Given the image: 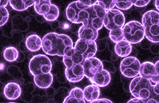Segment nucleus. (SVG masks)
I'll return each mask as SVG.
<instances>
[{"label":"nucleus","instance_id":"f257e3e1","mask_svg":"<svg viewBox=\"0 0 159 103\" xmlns=\"http://www.w3.org/2000/svg\"><path fill=\"white\" fill-rule=\"evenodd\" d=\"M66 17L72 23H81L82 26L78 30L80 39H86L96 41L98 37V31L89 28L90 6L85 5L79 0L70 3L66 8Z\"/></svg>","mask_w":159,"mask_h":103},{"label":"nucleus","instance_id":"f03ea898","mask_svg":"<svg viewBox=\"0 0 159 103\" xmlns=\"http://www.w3.org/2000/svg\"><path fill=\"white\" fill-rule=\"evenodd\" d=\"M72 48V39L67 34L52 32L46 34L42 39V50L50 56L63 57Z\"/></svg>","mask_w":159,"mask_h":103},{"label":"nucleus","instance_id":"7ed1b4c3","mask_svg":"<svg viewBox=\"0 0 159 103\" xmlns=\"http://www.w3.org/2000/svg\"><path fill=\"white\" fill-rule=\"evenodd\" d=\"M129 92L139 97L144 103H159V96L154 91V84L149 79L138 76L129 83Z\"/></svg>","mask_w":159,"mask_h":103},{"label":"nucleus","instance_id":"20e7f679","mask_svg":"<svg viewBox=\"0 0 159 103\" xmlns=\"http://www.w3.org/2000/svg\"><path fill=\"white\" fill-rule=\"evenodd\" d=\"M145 38L152 43H159V12L148 10L142 17Z\"/></svg>","mask_w":159,"mask_h":103},{"label":"nucleus","instance_id":"39448f33","mask_svg":"<svg viewBox=\"0 0 159 103\" xmlns=\"http://www.w3.org/2000/svg\"><path fill=\"white\" fill-rule=\"evenodd\" d=\"M122 32L125 40L132 45L140 43L145 37L144 26L138 21H130L125 23Z\"/></svg>","mask_w":159,"mask_h":103},{"label":"nucleus","instance_id":"423d86ee","mask_svg":"<svg viewBox=\"0 0 159 103\" xmlns=\"http://www.w3.org/2000/svg\"><path fill=\"white\" fill-rule=\"evenodd\" d=\"M28 69L33 76L43 73H50L52 70V60L46 55H35L30 59L28 64Z\"/></svg>","mask_w":159,"mask_h":103},{"label":"nucleus","instance_id":"0eeeda50","mask_svg":"<svg viewBox=\"0 0 159 103\" xmlns=\"http://www.w3.org/2000/svg\"><path fill=\"white\" fill-rule=\"evenodd\" d=\"M141 63L134 56H128L123 58L120 65V71L122 76L127 78H134L139 76Z\"/></svg>","mask_w":159,"mask_h":103},{"label":"nucleus","instance_id":"6e6552de","mask_svg":"<svg viewBox=\"0 0 159 103\" xmlns=\"http://www.w3.org/2000/svg\"><path fill=\"white\" fill-rule=\"evenodd\" d=\"M124 14L118 9H111L106 10V15L104 20V27L108 30H114L122 28L125 25Z\"/></svg>","mask_w":159,"mask_h":103},{"label":"nucleus","instance_id":"1a4fd4ad","mask_svg":"<svg viewBox=\"0 0 159 103\" xmlns=\"http://www.w3.org/2000/svg\"><path fill=\"white\" fill-rule=\"evenodd\" d=\"M74 48L83 55L86 59L94 57L98 52V46L96 41H88V40L80 39V38L75 41Z\"/></svg>","mask_w":159,"mask_h":103},{"label":"nucleus","instance_id":"9d476101","mask_svg":"<svg viewBox=\"0 0 159 103\" xmlns=\"http://www.w3.org/2000/svg\"><path fill=\"white\" fill-rule=\"evenodd\" d=\"M84 71H85V76L90 80L93 78L97 73L104 70V64L100 59L98 58L93 57V58H87L83 64Z\"/></svg>","mask_w":159,"mask_h":103},{"label":"nucleus","instance_id":"9b49d317","mask_svg":"<svg viewBox=\"0 0 159 103\" xmlns=\"http://www.w3.org/2000/svg\"><path fill=\"white\" fill-rule=\"evenodd\" d=\"M139 76L151 80L154 83L159 81V76L157 71L155 64L152 62L145 61L141 63Z\"/></svg>","mask_w":159,"mask_h":103},{"label":"nucleus","instance_id":"f8f14e48","mask_svg":"<svg viewBox=\"0 0 159 103\" xmlns=\"http://www.w3.org/2000/svg\"><path fill=\"white\" fill-rule=\"evenodd\" d=\"M86 58L80 52L76 51L75 48H72L69 50L63 57H62V63L65 66V68H69L73 65L84 64V61Z\"/></svg>","mask_w":159,"mask_h":103},{"label":"nucleus","instance_id":"ddd939ff","mask_svg":"<svg viewBox=\"0 0 159 103\" xmlns=\"http://www.w3.org/2000/svg\"><path fill=\"white\" fill-rule=\"evenodd\" d=\"M65 76L70 82H80L85 76L83 64L73 65L69 68H65Z\"/></svg>","mask_w":159,"mask_h":103},{"label":"nucleus","instance_id":"4468645a","mask_svg":"<svg viewBox=\"0 0 159 103\" xmlns=\"http://www.w3.org/2000/svg\"><path fill=\"white\" fill-rule=\"evenodd\" d=\"M150 2L151 0H115V7L120 10H127L132 6L145 7Z\"/></svg>","mask_w":159,"mask_h":103},{"label":"nucleus","instance_id":"2eb2a0df","mask_svg":"<svg viewBox=\"0 0 159 103\" xmlns=\"http://www.w3.org/2000/svg\"><path fill=\"white\" fill-rule=\"evenodd\" d=\"M4 95L8 100L18 99L21 95V86L16 82H8L4 89Z\"/></svg>","mask_w":159,"mask_h":103},{"label":"nucleus","instance_id":"dca6fc26","mask_svg":"<svg viewBox=\"0 0 159 103\" xmlns=\"http://www.w3.org/2000/svg\"><path fill=\"white\" fill-rule=\"evenodd\" d=\"M34 82L36 87L39 89H48L53 82V75L52 74V72H50V73H43V74L34 76Z\"/></svg>","mask_w":159,"mask_h":103},{"label":"nucleus","instance_id":"f3484780","mask_svg":"<svg viewBox=\"0 0 159 103\" xmlns=\"http://www.w3.org/2000/svg\"><path fill=\"white\" fill-rule=\"evenodd\" d=\"M83 91L84 97L87 102H94L100 97V87L94 83L86 86Z\"/></svg>","mask_w":159,"mask_h":103},{"label":"nucleus","instance_id":"a211bd4d","mask_svg":"<svg viewBox=\"0 0 159 103\" xmlns=\"http://www.w3.org/2000/svg\"><path fill=\"white\" fill-rule=\"evenodd\" d=\"M90 81L92 83L99 86L100 88L101 87H106L110 84L111 81V72H109L107 70L104 69L101 71L97 73L93 78H91Z\"/></svg>","mask_w":159,"mask_h":103},{"label":"nucleus","instance_id":"6ab92c4d","mask_svg":"<svg viewBox=\"0 0 159 103\" xmlns=\"http://www.w3.org/2000/svg\"><path fill=\"white\" fill-rule=\"evenodd\" d=\"M134 47H132V44L130 42H128L126 40L119 41L117 43H116L115 46V52L117 55L118 57L121 58H126L131 54L133 52Z\"/></svg>","mask_w":159,"mask_h":103},{"label":"nucleus","instance_id":"aec40b11","mask_svg":"<svg viewBox=\"0 0 159 103\" xmlns=\"http://www.w3.org/2000/svg\"><path fill=\"white\" fill-rule=\"evenodd\" d=\"M25 45L29 51L37 52L42 49V39L38 34H29L25 41Z\"/></svg>","mask_w":159,"mask_h":103},{"label":"nucleus","instance_id":"412c9836","mask_svg":"<svg viewBox=\"0 0 159 103\" xmlns=\"http://www.w3.org/2000/svg\"><path fill=\"white\" fill-rule=\"evenodd\" d=\"M72 101L80 103L86 102V100H85V97H84L83 89L78 88V87H75V88H74L69 91V94H68V96L63 101V102L68 103L72 102Z\"/></svg>","mask_w":159,"mask_h":103},{"label":"nucleus","instance_id":"4be33fe9","mask_svg":"<svg viewBox=\"0 0 159 103\" xmlns=\"http://www.w3.org/2000/svg\"><path fill=\"white\" fill-rule=\"evenodd\" d=\"M51 1L52 0H32L35 12L42 17L48 13L52 5Z\"/></svg>","mask_w":159,"mask_h":103},{"label":"nucleus","instance_id":"5701e85b","mask_svg":"<svg viewBox=\"0 0 159 103\" xmlns=\"http://www.w3.org/2000/svg\"><path fill=\"white\" fill-rule=\"evenodd\" d=\"M79 1L87 6H92L98 3L106 10H111L115 7V0H79Z\"/></svg>","mask_w":159,"mask_h":103},{"label":"nucleus","instance_id":"b1692460","mask_svg":"<svg viewBox=\"0 0 159 103\" xmlns=\"http://www.w3.org/2000/svg\"><path fill=\"white\" fill-rule=\"evenodd\" d=\"M10 5L13 10L17 11H23L29 7L34 6L32 0H10Z\"/></svg>","mask_w":159,"mask_h":103},{"label":"nucleus","instance_id":"393cba45","mask_svg":"<svg viewBox=\"0 0 159 103\" xmlns=\"http://www.w3.org/2000/svg\"><path fill=\"white\" fill-rule=\"evenodd\" d=\"M4 59L8 62H16L18 60L19 58V52L18 50L14 47H8L4 48L3 52Z\"/></svg>","mask_w":159,"mask_h":103},{"label":"nucleus","instance_id":"a878e982","mask_svg":"<svg viewBox=\"0 0 159 103\" xmlns=\"http://www.w3.org/2000/svg\"><path fill=\"white\" fill-rule=\"evenodd\" d=\"M59 14H60V11H59L58 7L52 3V7H51V10H49L48 13L44 15L43 17H44V19L45 21L52 22H54V21H56L58 18Z\"/></svg>","mask_w":159,"mask_h":103},{"label":"nucleus","instance_id":"bb28decb","mask_svg":"<svg viewBox=\"0 0 159 103\" xmlns=\"http://www.w3.org/2000/svg\"><path fill=\"white\" fill-rule=\"evenodd\" d=\"M109 36H110V39L111 40V41H113L114 43H117L119 41L124 40L122 28L111 30L110 31V34H109Z\"/></svg>","mask_w":159,"mask_h":103},{"label":"nucleus","instance_id":"cd10ccee","mask_svg":"<svg viewBox=\"0 0 159 103\" xmlns=\"http://www.w3.org/2000/svg\"><path fill=\"white\" fill-rule=\"evenodd\" d=\"M0 11H1V13H0V17H1V18H0V26L2 27V26H4L9 20L10 12H9V10H7V8L5 6H1Z\"/></svg>","mask_w":159,"mask_h":103},{"label":"nucleus","instance_id":"c85d7f7f","mask_svg":"<svg viewBox=\"0 0 159 103\" xmlns=\"http://www.w3.org/2000/svg\"><path fill=\"white\" fill-rule=\"evenodd\" d=\"M150 48H151V52L152 53H154V54L159 53V46L157 45V43H152Z\"/></svg>","mask_w":159,"mask_h":103},{"label":"nucleus","instance_id":"c756f323","mask_svg":"<svg viewBox=\"0 0 159 103\" xmlns=\"http://www.w3.org/2000/svg\"><path fill=\"white\" fill-rule=\"evenodd\" d=\"M98 102H108V103H112V101L106 98H98L97 101H95L93 103H98Z\"/></svg>","mask_w":159,"mask_h":103},{"label":"nucleus","instance_id":"7c9ffc66","mask_svg":"<svg viewBox=\"0 0 159 103\" xmlns=\"http://www.w3.org/2000/svg\"><path fill=\"white\" fill-rule=\"evenodd\" d=\"M128 103H131V102H141V103H144L143 102V101H142L140 98H139V97H134V98H132L130 99L129 101H128Z\"/></svg>","mask_w":159,"mask_h":103},{"label":"nucleus","instance_id":"2f4dec72","mask_svg":"<svg viewBox=\"0 0 159 103\" xmlns=\"http://www.w3.org/2000/svg\"><path fill=\"white\" fill-rule=\"evenodd\" d=\"M154 91H155L157 95L159 96V81L156 82V83H154Z\"/></svg>","mask_w":159,"mask_h":103},{"label":"nucleus","instance_id":"473e14b6","mask_svg":"<svg viewBox=\"0 0 159 103\" xmlns=\"http://www.w3.org/2000/svg\"><path fill=\"white\" fill-rule=\"evenodd\" d=\"M10 3V0H1V6H7Z\"/></svg>","mask_w":159,"mask_h":103},{"label":"nucleus","instance_id":"72a5a7b5","mask_svg":"<svg viewBox=\"0 0 159 103\" xmlns=\"http://www.w3.org/2000/svg\"><path fill=\"white\" fill-rule=\"evenodd\" d=\"M154 64H155L156 69H157V74H158V76H159V60H157V62H155Z\"/></svg>","mask_w":159,"mask_h":103},{"label":"nucleus","instance_id":"f704fd0d","mask_svg":"<svg viewBox=\"0 0 159 103\" xmlns=\"http://www.w3.org/2000/svg\"><path fill=\"white\" fill-rule=\"evenodd\" d=\"M155 7L159 12V0H155Z\"/></svg>","mask_w":159,"mask_h":103}]
</instances>
